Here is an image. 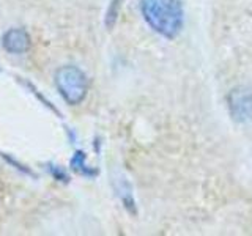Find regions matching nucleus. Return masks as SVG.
I'll return each instance as SVG.
<instances>
[{
	"mask_svg": "<svg viewBox=\"0 0 252 236\" xmlns=\"http://www.w3.org/2000/svg\"><path fill=\"white\" fill-rule=\"evenodd\" d=\"M140 13L150 29L162 38H177L183 29L185 11L180 0H140Z\"/></svg>",
	"mask_w": 252,
	"mask_h": 236,
	"instance_id": "1",
	"label": "nucleus"
},
{
	"mask_svg": "<svg viewBox=\"0 0 252 236\" xmlns=\"http://www.w3.org/2000/svg\"><path fill=\"white\" fill-rule=\"evenodd\" d=\"M54 84L68 106H79L89 94V77L76 65H63L54 74Z\"/></svg>",
	"mask_w": 252,
	"mask_h": 236,
	"instance_id": "2",
	"label": "nucleus"
},
{
	"mask_svg": "<svg viewBox=\"0 0 252 236\" xmlns=\"http://www.w3.org/2000/svg\"><path fill=\"white\" fill-rule=\"evenodd\" d=\"M227 107L232 120L246 124L252 121V91L246 87H235L227 94Z\"/></svg>",
	"mask_w": 252,
	"mask_h": 236,
	"instance_id": "3",
	"label": "nucleus"
},
{
	"mask_svg": "<svg viewBox=\"0 0 252 236\" xmlns=\"http://www.w3.org/2000/svg\"><path fill=\"white\" fill-rule=\"evenodd\" d=\"M3 51L13 55L27 54L32 49V36L26 29H8L0 39Z\"/></svg>",
	"mask_w": 252,
	"mask_h": 236,
	"instance_id": "4",
	"label": "nucleus"
},
{
	"mask_svg": "<svg viewBox=\"0 0 252 236\" xmlns=\"http://www.w3.org/2000/svg\"><path fill=\"white\" fill-rule=\"evenodd\" d=\"M69 167L73 172H76L77 175L85 177V178H96L98 177V170L94 167H90L87 164V154L82 151V149H77V151L73 154L69 161Z\"/></svg>",
	"mask_w": 252,
	"mask_h": 236,
	"instance_id": "5",
	"label": "nucleus"
},
{
	"mask_svg": "<svg viewBox=\"0 0 252 236\" xmlns=\"http://www.w3.org/2000/svg\"><path fill=\"white\" fill-rule=\"evenodd\" d=\"M117 194L120 197V200L123 203V206L126 208V211L131 212V214L136 216L137 208H136V200H134V195L131 191V186L126 179H120L117 184Z\"/></svg>",
	"mask_w": 252,
	"mask_h": 236,
	"instance_id": "6",
	"label": "nucleus"
},
{
	"mask_svg": "<svg viewBox=\"0 0 252 236\" xmlns=\"http://www.w3.org/2000/svg\"><path fill=\"white\" fill-rule=\"evenodd\" d=\"M122 5H123V0H110V3L106 10V14H104V26L109 30H112L114 26L117 24L118 16H120Z\"/></svg>",
	"mask_w": 252,
	"mask_h": 236,
	"instance_id": "7",
	"label": "nucleus"
},
{
	"mask_svg": "<svg viewBox=\"0 0 252 236\" xmlns=\"http://www.w3.org/2000/svg\"><path fill=\"white\" fill-rule=\"evenodd\" d=\"M46 170L47 173L55 179V181H59V183H69V175H68V172L62 167V165H57V164H54V162H49V164H46Z\"/></svg>",
	"mask_w": 252,
	"mask_h": 236,
	"instance_id": "8",
	"label": "nucleus"
},
{
	"mask_svg": "<svg viewBox=\"0 0 252 236\" xmlns=\"http://www.w3.org/2000/svg\"><path fill=\"white\" fill-rule=\"evenodd\" d=\"M0 157H2V159H3L6 164H10L11 167H14L16 170H19L21 173H26V175H29V177H35V172L32 170L27 164H22L21 161L16 159L14 156L8 154V153H0Z\"/></svg>",
	"mask_w": 252,
	"mask_h": 236,
	"instance_id": "9",
	"label": "nucleus"
},
{
	"mask_svg": "<svg viewBox=\"0 0 252 236\" xmlns=\"http://www.w3.org/2000/svg\"><path fill=\"white\" fill-rule=\"evenodd\" d=\"M24 85H26V87H29V88L32 90V93H33L35 96H36V98H38L39 101H41V102H43V104H44V106H46L47 109H51L52 112H55V114H57V115H60V112H59V110H57V109H55V107L52 106V102H49V101H47V99H46V98L43 96V94L39 93V90H36V88H35V85H33V84H30V82H27V81H26V82H24Z\"/></svg>",
	"mask_w": 252,
	"mask_h": 236,
	"instance_id": "10",
	"label": "nucleus"
}]
</instances>
